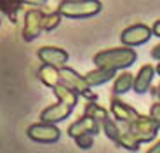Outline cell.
Here are the masks:
<instances>
[{"instance_id":"obj_23","label":"cell","mask_w":160,"mask_h":153,"mask_svg":"<svg viewBox=\"0 0 160 153\" xmlns=\"http://www.w3.org/2000/svg\"><path fill=\"white\" fill-rule=\"evenodd\" d=\"M150 117L152 120L157 124V127L160 129V103H153L152 105V110H150Z\"/></svg>"},{"instance_id":"obj_1","label":"cell","mask_w":160,"mask_h":153,"mask_svg":"<svg viewBox=\"0 0 160 153\" xmlns=\"http://www.w3.org/2000/svg\"><path fill=\"white\" fill-rule=\"evenodd\" d=\"M138 59V52L131 47H115V49H106V51H99L96 56L92 57L96 68H106V70H125L132 66Z\"/></svg>"},{"instance_id":"obj_7","label":"cell","mask_w":160,"mask_h":153,"mask_svg":"<svg viewBox=\"0 0 160 153\" xmlns=\"http://www.w3.org/2000/svg\"><path fill=\"white\" fill-rule=\"evenodd\" d=\"M28 137L35 143H44V145H51V143L59 141L61 137V131L58 125L52 124H44V122H38V124H33L28 127L26 131Z\"/></svg>"},{"instance_id":"obj_22","label":"cell","mask_w":160,"mask_h":153,"mask_svg":"<svg viewBox=\"0 0 160 153\" xmlns=\"http://www.w3.org/2000/svg\"><path fill=\"white\" fill-rule=\"evenodd\" d=\"M75 145L80 150H91L94 145V136L92 134H82V136L75 137Z\"/></svg>"},{"instance_id":"obj_31","label":"cell","mask_w":160,"mask_h":153,"mask_svg":"<svg viewBox=\"0 0 160 153\" xmlns=\"http://www.w3.org/2000/svg\"><path fill=\"white\" fill-rule=\"evenodd\" d=\"M158 103H160V101H158Z\"/></svg>"},{"instance_id":"obj_9","label":"cell","mask_w":160,"mask_h":153,"mask_svg":"<svg viewBox=\"0 0 160 153\" xmlns=\"http://www.w3.org/2000/svg\"><path fill=\"white\" fill-rule=\"evenodd\" d=\"M37 56L38 59L44 63V65H49V66H54V68H63L68 61V52L64 49H59V47H52V45H44L37 51Z\"/></svg>"},{"instance_id":"obj_14","label":"cell","mask_w":160,"mask_h":153,"mask_svg":"<svg viewBox=\"0 0 160 153\" xmlns=\"http://www.w3.org/2000/svg\"><path fill=\"white\" fill-rule=\"evenodd\" d=\"M38 78L40 82L45 85V87H51L54 89L58 84H61V76H59V68H54V66H49V65H42L38 68Z\"/></svg>"},{"instance_id":"obj_2","label":"cell","mask_w":160,"mask_h":153,"mask_svg":"<svg viewBox=\"0 0 160 153\" xmlns=\"http://www.w3.org/2000/svg\"><path fill=\"white\" fill-rule=\"evenodd\" d=\"M103 4L99 0H63L58 5V12L68 19H87L99 14Z\"/></svg>"},{"instance_id":"obj_19","label":"cell","mask_w":160,"mask_h":153,"mask_svg":"<svg viewBox=\"0 0 160 153\" xmlns=\"http://www.w3.org/2000/svg\"><path fill=\"white\" fill-rule=\"evenodd\" d=\"M101 129H103V132H104V136L108 137V139H112L113 143H117L118 141V137H120V127H118V124H117L115 120H113L112 117H108L104 122H101Z\"/></svg>"},{"instance_id":"obj_17","label":"cell","mask_w":160,"mask_h":153,"mask_svg":"<svg viewBox=\"0 0 160 153\" xmlns=\"http://www.w3.org/2000/svg\"><path fill=\"white\" fill-rule=\"evenodd\" d=\"M52 91L56 94L58 101H66V103H72V105L77 106V103H78V94L75 91H72L70 87H66L64 84H58Z\"/></svg>"},{"instance_id":"obj_26","label":"cell","mask_w":160,"mask_h":153,"mask_svg":"<svg viewBox=\"0 0 160 153\" xmlns=\"http://www.w3.org/2000/svg\"><path fill=\"white\" fill-rule=\"evenodd\" d=\"M152 32H153V37H160V19H157L152 26Z\"/></svg>"},{"instance_id":"obj_20","label":"cell","mask_w":160,"mask_h":153,"mask_svg":"<svg viewBox=\"0 0 160 153\" xmlns=\"http://www.w3.org/2000/svg\"><path fill=\"white\" fill-rule=\"evenodd\" d=\"M117 145L125 148V150H129V151H138V150H139V143L134 139V136H132L129 131H122V132H120V137H118V141H117Z\"/></svg>"},{"instance_id":"obj_25","label":"cell","mask_w":160,"mask_h":153,"mask_svg":"<svg viewBox=\"0 0 160 153\" xmlns=\"http://www.w3.org/2000/svg\"><path fill=\"white\" fill-rule=\"evenodd\" d=\"M152 57H153V59H157V61L160 63V42L152 49Z\"/></svg>"},{"instance_id":"obj_29","label":"cell","mask_w":160,"mask_h":153,"mask_svg":"<svg viewBox=\"0 0 160 153\" xmlns=\"http://www.w3.org/2000/svg\"><path fill=\"white\" fill-rule=\"evenodd\" d=\"M155 73H158V75H160V63L157 65V68H155Z\"/></svg>"},{"instance_id":"obj_4","label":"cell","mask_w":160,"mask_h":153,"mask_svg":"<svg viewBox=\"0 0 160 153\" xmlns=\"http://www.w3.org/2000/svg\"><path fill=\"white\" fill-rule=\"evenodd\" d=\"M125 131H129V132L134 136V139H136L139 145H143V143L153 141L160 129L157 127V124L152 120L150 115H139V118L134 120L132 124H129Z\"/></svg>"},{"instance_id":"obj_18","label":"cell","mask_w":160,"mask_h":153,"mask_svg":"<svg viewBox=\"0 0 160 153\" xmlns=\"http://www.w3.org/2000/svg\"><path fill=\"white\" fill-rule=\"evenodd\" d=\"M19 9H21L19 0H0V11L4 12L12 23L18 21V12H19Z\"/></svg>"},{"instance_id":"obj_12","label":"cell","mask_w":160,"mask_h":153,"mask_svg":"<svg viewBox=\"0 0 160 153\" xmlns=\"http://www.w3.org/2000/svg\"><path fill=\"white\" fill-rule=\"evenodd\" d=\"M153 76H155V68H153L152 65H143V66H141L139 72L136 73V76H134V85H132L134 92H136V94L148 92Z\"/></svg>"},{"instance_id":"obj_10","label":"cell","mask_w":160,"mask_h":153,"mask_svg":"<svg viewBox=\"0 0 160 153\" xmlns=\"http://www.w3.org/2000/svg\"><path fill=\"white\" fill-rule=\"evenodd\" d=\"M110 110H112V115L115 117V120L122 122V124H125V125H129V124H132L134 120H138L139 115H141V113H138L132 106H129L127 103L120 101L118 97H113L112 99V103H110Z\"/></svg>"},{"instance_id":"obj_11","label":"cell","mask_w":160,"mask_h":153,"mask_svg":"<svg viewBox=\"0 0 160 153\" xmlns=\"http://www.w3.org/2000/svg\"><path fill=\"white\" fill-rule=\"evenodd\" d=\"M99 124L96 120H92L89 117H80L77 122H73L72 125L68 127V136L70 137H78L82 134H92V136H96L99 132Z\"/></svg>"},{"instance_id":"obj_3","label":"cell","mask_w":160,"mask_h":153,"mask_svg":"<svg viewBox=\"0 0 160 153\" xmlns=\"http://www.w3.org/2000/svg\"><path fill=\"white\" fill-rule=\"evenodd\" d=\"M59 76H61V84H64L66 87L75 91L78 96L85 97L87 101H96L98 99V96L92 92V89L87 85L84 75H80V73L75 72L73 68H70V66L59 68Z\"/></svg>"},{"instance_id":"obj_24","label":"cell","mask_w":160,"mask_h":153,"mask_svg":"<svg viewBox=\"0 0 160 153\" xmlns=\"http://www.w3.org/2000/svg\"><path fill=\"white\" fill-rule=\"evenodd\" d=\"M21 5L26 4V5H33V7H44L47 4V0H19Z\"/></svg>"},{"instance_id":"obj_5","label":"cell","mask_w":160,"mask_h":153,"mask_svg":"<svg viewBox=\"0 0 160 153\" xmlns=\"http://www.w3.org/2000/svg\"><path fill=\"white\" fill-rule=\"evenodd\" d=\"M153 37L152 32V26L148 24H143V23H138V24H131L124 32L120 33V42L124 44V47H138V45H143L150 40Z\"/></svg>"},{"instance_id":"obj_13","label":"cell","mask_w":160,"mask_h":153,"mask_svg":"<svg viewBox=\"0 0 160 153\" xmlns=\"http://www.w3.org/2000/svg\"><path fill=\"white\" fill-rule=\"evenodd\" d=\"M115 73L113 70H106V68H94L91 70V72H87L84 75L85 82H87L89 87H98V85H103L106 84L108 80H112V78H115Z\"/></svg>"},{"instance_id":"obj_6","label":"cell","mask_w":160,"mask_h":153,"mask_svg":"<svg viewBox=\"0 0 160 153\" xmlns=\"http://www.w3.org/2000/svg\"><path fill=\"white\" fill-rule=\"evenodd\" d=\"M44 14L40 9H30L24 14V21H23V40L24 42H32L35 38H38L40 33L44 32Z\"/></svg>"},{"instance_id":"obj_16","label":"cell","mask_w":160,"mask_h":153,"mask_svg":"<svg viewBox=\"0 0 160 153\" xmlns=\"http://www.w3.org/2000/svg\"><path fill=\"white\" fill-rule=\"evenodd\" d=\"M84 117H89L92 120H96L98 124H101V122H104L110 117V111L106 108H103L101 105H98L96 101H87L85 110H84Z\"/></svg>"},{"instance_id":"obj_30","label":"cell","mask_w":160,"mask_h":153,"mask_svg":"<svg viewBox=\"0 0 160 153\" xmlns=\"http://www.w3.org/2000/svg\"><path fill=\"white\" fill-rule=\"evenodd\" d=\"M0 24H2V19H0Z\"/></svg>"},{"instance_id":"obj_21","label":"cell","mask_w":160,"mask_h":153,"mask_svg":"<svg viewBox=\"0 0 160 153\" xmlns=\"http://www.w3.org/2000/svg\"><path fill=\"white\" fill-rule=\"evenodd\" d=\"M61 19H63V16H61L58 11L45 12L44 14V32H52V30H56L61 24Z\"/></svg>"},{"instance_id":"obj_8","label":"cell","mask_w":160,"mask_h":153,"mask_svg":"<svg viewBox=\"0 0 160 153\" xmlns=\"http://www.w3.org/2000/svg\"><path fill=\"white\" fill-rule=\"evenodd\" d=\"M73 108H75V105H72V103L58 101L56 105H51V106H47L45 110H42V113H40V120L44 122V124L56 125L58 122H63L64 118H68L70 115H72Z\"/></svg>"},{"instance_id":"obj_28","label":"cell","mask_w":160,"mask_h":153,"mask_svg":"<svg viewBox=\"0 0 160 153\" xmlns=\"http://www.w3.org/2000/svg\"><path fill=\"white\" fill-rule=\"evenodd\" d=\"M153 94H155V96L158 97V101H160V84H158V87H157L155 91H153Z\"/></svg>"},{"instance_id":"obj_27","label":"cell","mask_w":160,"mask_h":153,"mask_svg":"<svg viewBox=\"0 0 160 153\" xmlns=\"http://www.w3.org/2000/svg\"><path fill=\"white\" fill-rule=\"evenodd\" d=\"M146 153H160V139L152 146V148H148V151H146Z\"/></svg>"},{"instance_id":"obj_15","label":"cell","mask_w":160,"mask_h":153,"mask_svg":"<svg viewBox=\"0 0 160 153\" xmlns=\"http://www.w3.org/2000/svg\"><path fill=\"white\" fill-rule=\"evenodd\" d=\"M134 85V75L129 72L118 73L115 76V82H113V94L115 96H122V94L129 92Z\"/></svg>"}]
</instances>
